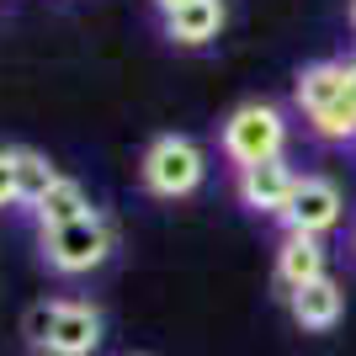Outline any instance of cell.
<instances>
[{"mask_svg": "<svg viewBox=\"0 0 356 356\" xmlns=\"http://www.w3.org/2000/svg\"><path fill=\"white\" fill-rule=\"evenodd\" d=\"M287 309H293V319L303 330H335L346 314V293L330 277H319V282H303L287 293Z\"/></svg>", "mask_w": 356, "mask_h": 356, "instance_id": "7", "label": "cell"}, {"mask_svg": "<svg viewBox=\"0 0 356 356\" xmlns=\"http://www.w3.org/2000/svg\"><path fill=\"white\" fill-rule=\"evenodd\" d=\"M351 90H356V59H351Z\"/></svg>", "mask_w": 356, "mask_h": 356, "instance_id": "17", "label": "cell"}, {"mask_svg": "<svg viewBox=\"0 0 356 356\" xmlns=\"http://www.w3.org/2000/svg\"><path fill=\"white\" fill-rule=\"evenodd\" d=\"M351 27H356V0H351Z\"/></svg>", "mask_w": 356, "mask_h": 356, "instance_id": "18", "label": "cell"}, {"mask_svg": "<svg viewBox=\"0 0 356 356\" xmlns=\"http://www.w3.org/2000/svg\"><path fill=\"white\" fill-rule=\"evenodd\" d=\"M309 122L319 138H356V90L341 96V102H330V106H319V112H309Z\"/></svg>", "mask_w": 356, "mask_h": 356, "instance_id": "13", "label": "cell"}, {"mask_svg": "<svg viewBox=\"0 0 356 356\" xmlns=\"http://www.w3.org/2000/svg\"><path fill=\"white\" fill-rule=\"evenodd\" d=\"M86 213H96L90 208V197H86V186L80 181H70V176H59L54 186L43 192V202L32 208V218H38V229H64V223H74V218H86Z\"/></svg>", "mask_w": 356, "mask_h": 356, "instance_id": "9", "label": "cell"}, {"mask_svg": "<svg viewBox=\"0 0 356 356\" xmlns=\"http://www.w3.org/2000/svg\"><path fill=\"white\" fill-rule=\"evenodd\" d=\"M282 144H287V122L277 106L266 102H245L234 118L223 122V149L239 170L250 165H266V160H282Z\"/></svg>", "mask_w": 356, "mask_h": 356, "instance_id": "1", "label": "cell"}, {"mask_svg": "<svg viewBox=\"0 0 356 356\" xmlns=\"http://www.w3.org/2000/svg\"><path fill=\"white\" fill-rule=\"evenodd\" d=\"M341 186L335 181H325V176H298V192H293V202L282 208V223H287V234H309V239H319L325 229H335L341 223Z\"/></svg>", "mask_w": 356, "mask_h": 356, "instance_id": "4", "label": "cell"}, {"mask_svg": "<svg viewBox=\"0 0 356 356\" xmlns=\"http://www.w3.org/2000/svg\"><path fill=\"white\" fill-rule=\"evenodd\" d=\"M112 255V223L102 213H86V218L64 223V229H48L43 234V261L64 277H80V271H96Z\"/></svg>", "mask_w": 356, "mask_h": 356, "instance_id": "2", "label": "cell"}, {"mask_svg": "<svg viewBox=\"0 0 356 356\" xmlns=\"http://www.w3.org/2000/svg\"><path fill=\"white\" fill-rule=\"evenodd\" d=\"M22 330H27V341L43 351L48 330H54V303H38V309H27V319H22Z\"/></svg>", "mask_w": 356, "mask_h": 356, "instance_id": "14", "label": "cell"}, {"mask_svg": "<svg viewBox=\"0 0 356 356\" xmlns=\"http://www.w3.org/2000/svg\"><path fill=\"white\" fill-rule=\"evenodd\" d=\"M298 106L303 112H319V106H330V102H341V96H351V64H309V70L298 74Z\"/></svg>", "mask_w": 356, "mask_h": 356, "instance_id": "8", "label": "cell"}, {"mask_svg": "<svg viewBox=\"0 0 356 356\" xmlns=\"http://www.w3.org/2000/svg\"><path fill=\"white\" fill-rule=\"evenodd\" d=\"M59 181V170L38 154V149H16V202H27V213L43 202V192Z\"/></svg>", "mask_w": 356, "mask_h": 356, "instance_id": "12", "label": "cell"}, {"mask_svg": "<svg viewBox=\"0 0 356 356\" xmlns=\"http://www.w3.org/2000/svg\"><path fill=\"white\" fill-rule=\"evenodd\" d=\"M223 27V0H192V6H181V11L165 16V32L176 38V43L197 48V43H213Z\"/></svg>", "mask_w": 356, "mask_h": 356, "instance_id": "10", "label": "cell"}, {"mask_svg": "<svg viewBox=\"0 0 356 356\" xmlns=\"http://www.w3.org/2000/svg\"><path fill=\"white\" fill-rule=\"evenodd\" d=\"M16 202V149H0V208Z\"/></svg>", "mask_w": 356, "mask_h": 356, "instance_id": "15", "label": "cell"}, {"mask_svg": "<svg viewBox=\"0 0 356 356\" xmlns=\"http://www.w3.org/2000/svg\"><path fill=\"white\" fill-rule=\"evenodd\" d=\"M293 192H298V176L287 170V160H266V165L239 170V197H245V208H255V213H277V218H282Z\"/></svg>", "mask_w": 356, "mask_h": 356, "instance_id": "6", "label": "cell"}, {"mask_svg": "<svg viewBox=\"0 0 356 356\" xmlns=\"http://www.w3.org/2000/svg\"><path fill=\"white\" fill-rule=\"evenodd\" d=\"M102 346V314L90 303H54V330L43 341V356H90Z\"/></svg>", "mask_w": 356, "mask_h": 356, "instance_id": "5", "label": "cell"}, {"mask_svg": "<svg viewBox=\"0 0 356 356\" xmlns=\"http://www.w3.org/2000/svg\"><path fill=\"white\" fill-rule=\"evenodd\" d=\"M154 6H160V11L170 16V11H181V6H192V0H154Z\"/></svg>", "mask_w": 356, "mask_h": 356, "instance_id": "16", "label": "cell"}, {"mask_svg": "<svg viewBox=\"0 0 356 356\" xmlns=\"http://www.w3.org/2000/svg\"><path fill=\"white\" fill-rule=\"evenodd\" d=\"M197 181H202V149L186 134H165V138L149 144L144 186L154 197H186V192H197Z\"/></svg>", "mask_w": 356, "mask_h": 356, "instance_id": "3", "label": "cell"}, {"mask_svg": "<svg viewBox=\"0 0 356 356\" xmlns=\"http://www.w3.org/2000/svg\"><path fill=\"white\" fill-rule=\"evenodd\" d=\"M277 277H282L287 293L303 287V282H319V277H325V250H319V239L287 234L282 239V255H277Z\"/></svg>", "mask_w": 356, "mask_h": 356, "instance_id": "11", "label": "cell"}]
</instances>
